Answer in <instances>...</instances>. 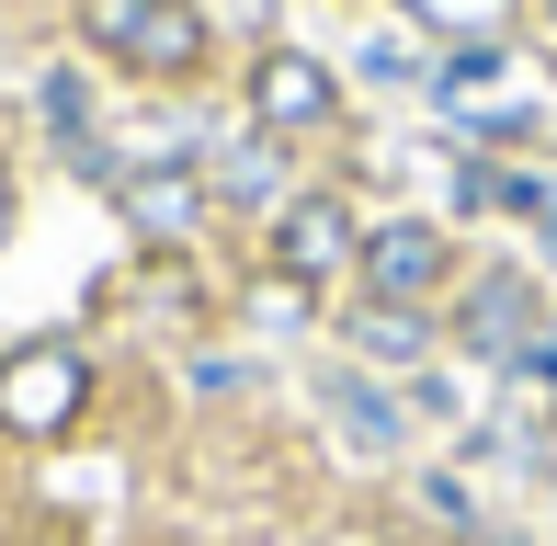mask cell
Masks as SVG:
<instances>
[{
	"mask_svg": "<svg viewBox=\"0 0 557 546\" xmlns=\"http://www.w3.org/2000/svg\"><path fill=\"white\" fill-rule=\"evenodd\" d=\"M81 35L148 80H194L206 69V12L194 0H81Z\"/></svg>",
	"mask_w": 557,
	"mask_h": 546,
	"instance_id": "1",
	"label": "cell"
},
{
	"mask_svg": "<svg viewBox=\"0 0 557 546\" xmlns=\"http://www.w3.org/2000/svg\"><path fill=\"white\" fill-rule=\"evenodd\" d=\"M342 262H364L352 206H342V194H296V206L273 216V273H285V285H331Z\"/></svg>",
	"mask_w": 557,
	"mask_h": 546,
	"instance_id": "3",
	"label": "cell"
},
{
	"mask_svg": "<svg viewBox=\"0 0 557 546\" xmlns=\"http://www.w3.org/2000/svg\"><path fill=\"white\" fill-rule=\"evenodd\" d=\"M0 216H12V194H0Z\"/></svg>",
	"mask_w": 557,
	"mask_h": 546,
	"instance_id": "12",
	"label": "cell"
},
{
	"mask_svg": "<svg viewBox=\"0 0 557 546\" xmlns=\"http://www.w3.org/2000/svg\"><path fill=\"white\" fill-rule=\"evenodd\" d=\"M91 399V364H81V342H12L0 353V433H23V444H46V433H69Z\"/></svg>",
	"mask_w": 557,
	"mask_h": 546,
	"instance_id": "2",
	"label": "cell"
},
{
	"mask_svg": "<svg viewBox=\"0 0 557 546\" xmlns=\"http://www.w3.org/2000/svg\"><path fill=\"white\" fill-rule=\"evenodd\" d=\"M352 342H364L375 364H421V353H433V331H421V308H364V319H352Z\"/></svg>",
	"mask_w": 557,
	"mask_h": 546,
	"instance_id": "8",
	"label": "cell"
},
{
	"mask_svg": "<svg viewBox=\"0 0 557 546\" xmlns=\"http://www.w3.org/2000/svg\"><path fill=\"white\" fill-rule=\"evenodd\" d=\"M331 114H342V80L308 58V46H273V58L250 69V126L296 137V126H331Z\"/></svg>",
	"mask_w": 557,
	"mask_h": 546,
	"instance_id": "4",
	"label": "cell"
},
{
	"mask_svg": "<svg viewBox=\"0 0 557 546\" xmlns=\"http://www.w3.org/2000/svg\"><path fill=\"white\" fill-rule=\"evenodd\" d=\"M444 228H421V216H398V228H375L364 239V285H375V308H421V296L444 285Z\"/></svg>",
	"mask_w": 557,
	"mask_h": 546,
	"instance_id": "5",
	"label": "cell"
},
{
	"mask_svg": "<svg viewBox=\"0 0 557 546\" xmlns=\"http://www.w3.org/2000/svg\"><path fill=\"white\" fill-rule=\"evenodd\" d=\"M410 12H421V23H478V35H490L500 0H410Z\"/></svg>",
	"mask_w": 557,
	"mask_h": 546,
	"instance_id": "10",
	"label": "cell"
},
{
	"mask_svg": "<svg viewBox=\"0 0 557 546\" xmlns=\"http://www.w3.org/2000/svg\"><path fill=\"white\" fill-rule=\"evenodd\" d=\"M114 206H125V216H137V228H148V239H183V228H194V216H206V183H194V171H183V160H160V171H125V183H114Z\"/></svg>",
	"mask_w": 557,
	"mask_h": 546,
	"instance_id": "7",
	"label": "cell"
},
{
	"mask_svg": "<svg viewBox=\"0 0 557 546\" xmlns=\"http://www.w3.org/2000/svg\"><path fill=\"white\" fill-rule=\"evenodd\" d=\"M535 12H546V23H557V0H535Z\"/></svg>",
	"mask_w": 557,
	"mask_h": 546,
	"instance_id": "11",
	"label": "cell"
},
{
	"mask_svg": "<svg viewBox=\"0 0 557 546\" xmlns=\"http://www.w3.org/2000/svg\"><path fill=\"white\" fill-rule=\"evenodd\" d=\"M455 342H467V353H523V342H535V285H523V273H478L467 308H455Z\"/></svg>",
	"mask_w": 557,
	"mask_h": 546,
	"instance_id": "6",
	"label": "cell"
},
{
	"mask_svg": "<svg viewBox=\"0 0 557 546\" xmlns=\"http://www.w3.org/2000/svg\"><path fill=\"white\" fill-rule=\"evenodd\" d=\"M500 69H512V58H500V46H490V35H478V46H467V58H455V69H444V91H455V103H467V91H490V80H500Z\"/></svg>",
	"mask_w": 557,
	"mask_h": 546,
	"instance_id": "9",
	"label": "cell"
}]
</instances>
